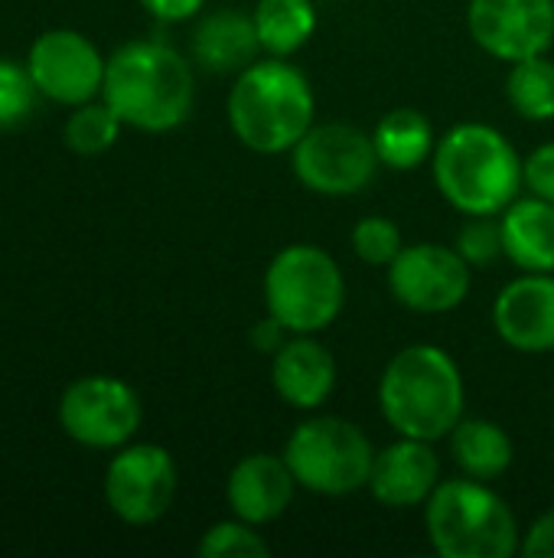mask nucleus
Here are the masks:
<instances>
[{
    "mask_svg": "<svg viewBox=\"0 0 554 558\" xmlns=\"http://www.w3.org/2000/svg\"><path fill=\"white\" fill-rule=\"evenodd\" d=\"M26 69L42 98L75 108L101 98L108 59L78 29H46L33 39Z\"/></svg>",
    "mask_w": 554,
    "mask_h": 558,
    "instance_id": "f8f14e48",
    "label": "nucleus"
},
{
    "mask_svg": "<svg viewBox=\"0 0 554 558\" xmlns=\"http://www.w3.org/2000/svg\"><path fill=\"white\" fill-rule=\"evenodd\" d=\"M503 255L519 271H554V203L526 193L500 213Z\"/></svg>",
    "mask_w": 554,
    "mask_h": 558,
    "instance_id": "6ab92c4d",
    "label": "nucleus"
},
{
    "mask_svg": "<svg viewBox=\"0 0 554 558\" xmlns=\"http://www.w3.org/2000/svg\"><path fill=\"white\" fill-rule=\"evenodd\" d=\"M144 422L137 392L118 376H82L59 399V428L82 448L118 451Z\"/></svg>",
    "mask_w": 554,
    "mask_h": 558,
    "instance_id": "1a4fd4ad",
    "label": "nucleus"
},
{
    "mask_svg": "<svg viewBox=\"0 0 554 558\" xmlns=\"http://www.w3.org/2000/svg\"><path fill=\"white\" fill-rule=\"evenodd\" d=\"M271 383L284 405L313 412L336 389V360L317 333H294L271 356Z\"/></svg>",
    "mask_w": 554,
    "mask_h": 558,
    "instance_id": "f3484780",
    "label": "nucleus"
},
{
    "mask_svg": "<svg viewBox=\"0 0 554 558\" xmlns=\"http://www.w3.org/2000/svg\"><path fill=\"white\" fill-rule=\"evenodd\" d=\"M264 307L291 333H323L346 307L336 258L310 242L284 245L264 271Z\"/></svg>",
    "mask_w": 554,
    "mask_h": 558,
    "instance_id": "423d86ee",
    "label": "nucleus"
},
{
    "mask_svg": "<svg viewBox=\"0 0 554 558\" xmlns=\"http://www.w3.org/2000/svg\"><path fill=\"white\" fill-rule=\"evenodd\" d=\"M424 526L441 558H513L522 553L519 520L487 481H441L424 504Z\"/></svg>",
    "mask_w": 554,
    "mask_h": 558,
    "instance_id": "39448f33",
    "label": "nucleus"
},
{
    "mask_svg": "<svg viewBox=\"0 0 554 558\" xmlns=\"http://www.w3.org/2000/svg\"><path fill=\"white\" fill-rule=\"evenodd\" d=\"M392 298L415 314H447L460 307L473 284V265L441 242H415L385 268Z\"/></svg>",
    "mask_w": 554,
    "mask_h": 558,
    "instance_id": "9b49d317",
    "label": "nucleus"
},
{
    "mask_svg": "<svg viewBox=\"0 0 554 558\" xmlns=\"http://www.w3.org/2000/svg\"><path fill=\"white\" fill-rule=\"evenodd\" d=\"M464 376L438 343H411L398 350L379 379V409L389 428L405 438H451L464 418Z\"/></svg>",
    "mask_w": 554,
    "mask_h": 558,
    "instance_id": "20e7f679",
    "label": "nucleus"
},
{
    "mask_svg": "<svg viewBox=\"0 0 554 558\" xmlns=\"http://www.w3.org/2000/svg\"><path fill=\"white\" fill-rule=\"evenodd\" d=\"M353 252L362 265H372V268H389L398 252L405 248L402 242V229L389 219V216H366L353 226Z\"/></svg>",
    "mask_w": 554,
    "mask_h": 558,
    "instance_id": "a878e982",
    "label": "nucleus"
},
{
    "mask_svg": "<svg viewBox=\"0 0 554 558\" xmlns=\"http://www.w3.org/2000/svg\"><path fill=\"white\" fill-rule=\"evenodd\" d=\"M140 7L160 23H183L193 20L206 7V0H140Z\"/></svg>",
    "mask_w": 554,
    "mask_h": 558,
    "instance_id": "2f4dec72",
    "label": "nucleus"
},
{
    "mask_svg": "<svg viewBox=\"0 0 554 558\" xmlns=\"http://www.w3.org/2000/svg\"><path fill=\"white\" fill-rule=\"evenodd\" d=\"M261 52L264 49L255 29V16L245 10H235V7L209 10L193 29V59L206 72L238 75L255 59H261Z\"/></svg>",
    "mask_w": 554,
    "mask_h": 558,
    "instance_id": "a211bd4d",
    "label": "nucleus"
},
{
    "mask_svg": "<svg viewBox=\"0 0 554 558\" xmlns=\"http://www.w3.org/2000/svg\"><path fill=\"white\" fill-rule=\"evenodd\" d=\"M441 484V458L434 441L405 438L392 441L389 448L376 451L369 494L389 510H415L431 500Z\"/></svg>",
    "mask_w": 554,
    "mask_h": 558,
    "instance_id": "2eb2a0df",
    "label": "nucleus"
},
{
    "mask_svg": "<svg viewBox=\"0 0 554 558\" xmlns=\"http://www.w3.org/2000/svg\"><path fill=\"white\" fill-rule=\"evenodd\" d=\"M493 327L500 340L516 353H552L554 271H522L519 278H513L493 304Z\"/></svg>",
    "mask_w": 554,
    "mask_h": 558,
    "instance_id": "4468645a",
    "label": "nucleus"
},
{
    "mask_svg": "<svg viewBox=\"0 0 554 558\" xmlns=\"http://www.w3.org/2000/svg\"><path fill=\"white\" fill-rule=\"evenodd\" d=\"M522 553L529 558H554V507L545 510L526 533Z\"/></svg>",
    "mask_w": 554,
    "mask_h": 558,
    "instance_id": "c756f323",
    "label": "nucleus"
},
{
    "mask_svg": "<svg viewBox=\"0 0 554 558\" xmlns=\"http://www.w3.org/2000/svg\"><path fill=\"white\" fill-rule=\"evenodd\" d=\"M431 170L438 193L464 216H500L526 190V160L516 144L483 121L454 124L438 137Z\"/></svg>",
    "mask_w": 554,
    "mask_h": 558,
    "instance_id": "f03ea898",
    "label": "nucleus"
},
{
    "mask_svg": "<svg viewBox=\"0 0 554 558\" xmlns=\"http://www.w3.org/2000/svg\"><path fill=\"white\" fill-rule=\"evenodd\" d=\"M291 167L300 186L317 196L340 199L362 193L376 180L382 163L372 134H366L362 128L343 121H313V128L294 144Z\"/></svg>",
    "mask_w": 554,
    "mask_h": 558,
    "instance_id": "6e6552de",
    "label": "nucleus"
},
{
    "mask_svg": "<svg viewBox=\"0 0 554 558\" xmlns=\"http://www.w3.org/2000/svg\"><path fill=\"white\" fill-rule=\"evenodd\" d=\"M121 128L124 124L114 114V108L104 98H91V101L72 108V114L62 128V137H65V147L75 150L78 157H98L114 147Z\"/></svg>",
    "mask_w": 554,
    "mask_h": 558,
    "instance_id": "b1692460",
    "label": "nucleus"
},
{
    "mask_svg": "<svg viewBox=\"0 0 554 558\" xmlns=\"http://www.w3.org/2000/svg\"><path fill=\"white\" fill-rule=\"evenodd\" d=\"M180 471L160 445H124L104 471V504L127 526L163 520L176 500Z\"/></svg>",
    "mask_w": 554,
    "mask_h": 558,
    "instance_id": "9d476101",
    "label": "nucleus"
},
{
    "mask_svg": "<svg viewBox=\"0 0 554 558\" xmlns=\"http://www.w3.org/2000/svg\"><path fill=\"white\" fill-rule=\"evenodd\" d=\"M526 190L554 203V141L526 157Z\"/></svg>",
    "mask_w": 554,
    "mask_h": 558,
    "instance_id": "c85d7f7f",
    "label": "nucleus"
},
{
    "mask_svg": "<svg viewBox=\"0 0 554 558\" xmlns=\"http://www.w3.org/2000/svg\"><path fill=\"white\" fill-rule=\"evenodd\" d=\"M251 16H255V29H258L264 56L291 59L317 33L313 0H258Z\"/></svg>",
    "mask_w": 554,
    "mask_h": 558,
    "instance_id": "4be33fe9",
    "label": "nucleus"
},
{
    "mask_svg": "<svg viewBox=\"0 0 554 558\" xmlns=\"http://www.w3.org/2000/svg\"><path fill=\"white\" fill-rule=\"evenodd\" d=\"M36 95L39 88L26 62L20 65L13 59H0V131L23 124L36 108Z\"/></svg>",
    "mask_w": 554,
    "mask_h": 558,
    "instance_id": "bb28decb",
    "label": "nucleus"
},
{
    "mask_svg": "<svg viewBox=\"0 0 554 558\" xmlns=\"http://www.w3.org/2000/svg\"><path fill=\"white\" fill-rule=\"evenodd\" d=\"M199 558H268L271 546L258 533V526L232 517L216 526H209L196 546Z\"/></svg>",
    "mask_w": 554,
    "mask_h": 558,
    "instance_id": "393cba45",
    "label": "nucleus"
},
{
    "mask_svg": "<svg viewBox=\"0 0 554 558\" xmlns=\"http://www.w3.org/2000/svg\"><path fill=\"white\" fill-rule=\"evenodd\" d=\"M447 441L464 477L487 481V484L500 481L513 468V458H516L509 432L490 418H460Z\"/></svg>",
    "mask_w": 554,
    "mask_h": 558,
    "instance_id": "412c9836",
    "label": "nucleus"
},
{
    "mask_svg": "<svg viewBox=\"0 0 554 558\" xmlns=\"http://www.w3.org/2000/svg\"><path fill=\"white\" fill-rule=\"evenodd\" d=\"M294 494H297V481L284 454L255 451L242 458L225 481V500H229L232 517L251 526H268L281 520L291 510Z\"/></svg>",
    "mask_w": 554,
    "mask_h": 558,
    "instance_id": "dca6fc26",
    "label": "nucleus"
},
{
    "mask_svg": "<svg viewBox=\"0 0 554 558\" xmlns=\"http://www.w3.org/2000/svg\"><path fill=\"white\" fill-rule=\"evenodd\" d=\"M229 128L255 154H291L317 121L310 78L281 56L255 59L235 75L225 101Z\"/></svg>",
    "mask_w": 554,
    "mask_h": 558,
    "instance_id": "7ed1b4c3",
    "label": "nucleus"
},
{
    "mask_svg": "<svg viewBox=\"0 0 554 558\" xmlns=\"http://www.w3.org/2000/svg\"><path fill=\"white\" fill-rule=\"evenodd\" d=\"M467 29L500 62L542 56L554 43V0H470Z\"/></svg>",
    "mask_w": 554,
    "mask_h": 558,
    "instance_id": "ddd939ff",
    "label": "nucleus"
},
{
    "mask_svg": "<svg viewBox=\"0 0 554 558\" xmlns=\"http://www.w3.org/2000/svg\"><path fill=\"white\" fill-rule=\"evenodd\" d=\"M372 144H376L382 167L398 170V173H411L424 160L434 157L438 137H434L428 114H421L418 108H392L376 121Z\"/></svg>",
    "mask_w": 554,
    "mask_h": 558,
    "instance_id": "aec40b11",
    "label": "nucleus"
},
{
    "mask_svg": "<svg viewBox=\"0 0 554 558\" xmlns=\"http://www.w3.org/2000/svg\"><path fill=\"white\" fill-rule=\"evenodd\" d=\"M506 98L513 111L526 121H552L554 118V62L549 52L509 62Z\"/></svg>",
    "mask_w": 554,
    "mask_h": 558,
    "instance_id": "5701e85b",
    "label": "nucleus"
},
{
    "mask_svg": "<svg viewBox=\"0 0 554 558\" xmlns=\"http://www.w3.org/2000/svg\"><path fill=\"white\" fill-rule=\"evenodd\" d=\"M294 333L278 320V317H261L255 327H251V347L258 350V353H264V356H274L287 340H291Z\"/></svg>",
    "mask_w": 554,
    "mask_h": 558,
    "instance_id": "7c9ffc66",
    "label": "nucleus"
},
{
    "mask_svg": "<svg viewBox=\"0 0 554 558\" xmlns=\"http://www.w3.org/2000/svg\"><path fill=\"white\" fill-rule=\"evenodd\" d=\"M473 268H487L503 255V229L500 216H467L457 245H454Z\"/></svg>",
    "mask_w": 554,
    "mask_h": 558,
    "instance_id": "cd10ccee",
    "label": "nucleus"
},
{
    "mask_svg": "<svg viewBox=\"0 0 554 558\" xmlns=\"http://www.w3.org/2000/svg\"><path fill=\"white\" fill-rule=\"evenodd\" d=\"M101 98L124 128L163 134L193 114L196 78L180 49L163 39H134L108 56Z\"/></svg>",
    "mask_w": 554,
    "mask_h": 558,
    "instance_id": "f257e3e1",
    "label": "nucleus"
},
{
    "mask_svg": "<svg viewBox=\"0 0 554 558\" xmlns=\"http://www.w3.org/2000/svg\"><path fill=\"white\" fill-rule=\"evenodd\" d=\"M284 461L297 487L320 497H349L369 487L376 448L356 422L317 415L291 432Z\"/></svg>",
    "mask_w": 554,
    "mask_h": 558,
    "instance_id": "0eeeda50",
    "label": "nucleus"
}]
</instances>
